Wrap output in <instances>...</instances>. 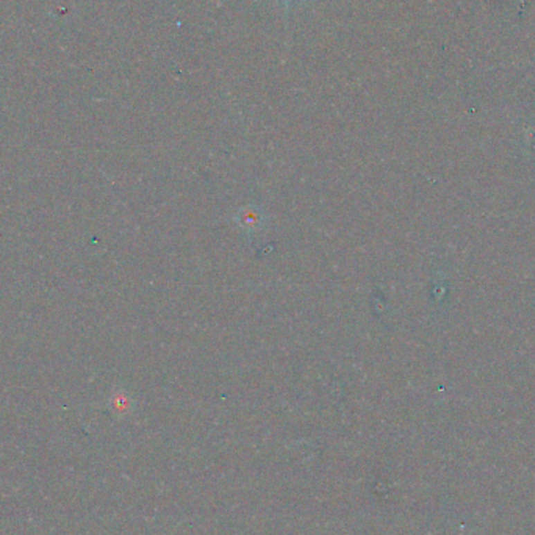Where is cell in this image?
Here are the masks:
<instances>
[{"mask_svg":"<svg viewBox=\"0 0 535 535\" xmlns=\"http://www.w3.org/2000/svg\"><path fill=\"white\" fill-rule=\"evenodd\" d=\"M260 221V215H258V212L254 208H246L244 212H242V226H244L246 228H257Z\"/></svg>","mask_w":535,"mask_h":535,"instance_id":"cell-1","label":"cell"}]
</instances>
